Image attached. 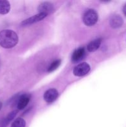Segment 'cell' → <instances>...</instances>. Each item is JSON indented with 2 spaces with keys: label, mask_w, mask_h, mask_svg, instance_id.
Listing matches in <instances>:
<instances>
[{
  "label": "cell",
  "mask_w": 126,
  "mask_h": 127,
  "mask_svg": "<svg viewBox=\"0 0 126 127\" xmlns=\"http://www.w3.org/2000/svg\"><path fill=\"white\" fill-rule=\"evenodd\" d=\"M17 33L11 30H3L0 32V46L4 48L15 47L18 42Z\"/></svg>",
  "instance_id": "6da1fadb"
},
{
  "label": "cell",
  "mask_w": 126,
  "mask_h": 127,
  "mask_svg": "<svg viewBox=\"0 0 126 127\" xmlns=\"http://www.w3.org/2000/svg\"><path fill=\"white\" fill-rule=\"evenodd\" d=\"M98 19V14L95 10L88 9L84 12L83 15V21L87 26H92L97 22Z\"/></svg>",
  "instance_id": "7a4b0ae2"
},
{
  "label": "cell",
  "mask_w": 126,
  "mask_h": 127,
  "mask_svg": "<svg viewBox=\"0 0 126 127\" xmlns=\"http://www.w3.org/2000/svg\"><path fill=\"white\" fill-rule=\"evenodd\" d=\"M90 70V66L88 63H82L74 68V74L76 76L81 77L86 75Z\"/></svg>",
  "instance_id": "3957f363"
},
{
  "label": "cell",
  "mask_w": 126,
  "mask_h": 127,
  "mask_svg": "<svg viewBox=\"0 0 126 127\" xmlns=\"http://www.w3.org/2000/svg\"><path fill=\"white\" fill-rule=\"evenodd\" d=\"M58 92L55 89H49L44 94V99L46 102L51 103L58 98Z\"/></svg>",
  "instance_id": "277c9868"
},
{
  "label": "cell",
  "mask_w": 126,
  "mask_h": 127,
  "mask_svg": "<svg viewBox=\"0 0 126 127\" xmlns=\"http://www.w3.org/2000/svg\"><path fill=\"white\" fill-rule=\"evenodd\" d=\"M30 99V95L29 94H25L21 95L18 98L17 101V107L19 110H23L27 105Z\"/></svg>",
  "instance_id": "5b68a950"
},
{
  "label": "cell",
  "mask_w": 126,
  "mask_h": 127,
  "mask_svg": "<svg viewBox=\"0 0 126 127\" xmlns=\"http://www.w3.org/2000/svg\"><path fill=\"white\" fill-rule=\"evenodd\" d=\"M85 56V50L84 47H80L75 50L72 55V61L74 63L81 61Z\"/></svg>",
  "instance_id": "8992f818"
},
{
  "label": "cell",
  "mask_w": 126,
  "mask_h": 127,
  "mask_svg": "<svg viewBox=\"0 0 126 127\" xmlns=\"http://www.w3.org/2000/svg\"><path fill=\"white\" fill-rule=\"evenodd\" d=\"M38 9L39 13H43L48 15L54 11V6L53 4L49 2H43L40 4Z\"/></svg>",
  "instance_id": "52a82bcc"
},
{
  "label": "cell",
  "mask_w": 126,
  "mask_h": 127,
  "mask_svg": "<svg viewBox=\"0 0 126 127\" xmlns=\"http://www.w3.org/2000/svg\"><path fill=\"white\" fill-rule=\"evenodd\" d=\"M48 16L46 14L43 13H38V14L35 15L34 16H32V17H30V18L27 19L26 20H25L24 21H23L22 23V24L23 26H26V25H29L31 24L35 23V22H38V21H40L42 20H43V19L45 18L46 16Z\"/></svg>",
  "instance_id": "ba28073f"
},
{
  "label": "cell",
  "mask_w": 126,
  "mask_h": 127,
  "mask_svg": "<svg viewBox=\"0 0 126 127\" xmlns=\"http://www.w3.org/2000/svg\"><path fill=\"white\" fill-rule=\"evenodd\" d=\"M109 23L112 28L117 29L122 26V24H123V19L119 15H114L110 19Z\"/></svg>",
  "instance_id": "9c48e42d"
},
{
  "label": "cell",
  "mask_w": 126,
  "mask_h": 127,
  "mask_svg": "<svg viewBox=\"0 0 126 127\" xmlns=\"http://www.w3.org/2000/svg\"><path fill=\"white\" fill-rule=\"evenodd\" d=\"M17 110H14L12 112H11L10 114H8L7 117L4 119H2L1 122H0V127H6L7 126V125L9 124V123L14 119V118L16 116L17 114Z\"/></svg>",
  "instance_id": "30bf717a"
},
{
  "label": "cell",
  "mask_w": 126,
  "mask_h": 127,
  "mask_svg": "<svg viewBox=\"0 0 126 127\" xmlns=\"http://www.w3.org/2000/svg\"><path fill=\"white\" fill-rule=\"evenodd\" d=\"M101 43V38H97V39H95V40L91 42L88 45V47H87L88 51L90 52H93L96 51V50L98 49L99 47H100Z\"/></svg>",
  "instance_id": "8fae6325"
},
{
  "label": "cell",
  "mask_w": 126,
  "mask_h": 127,
  "mask_svg": "<svg viewBox=\"0 0 126 127\" xmlns=\"http://www.w3.org/2000/svg\"><path fill=\"white\" fill-rule=\"evenodd\" d=\"M11 6L9 1H0V14H6L10 11Z\"/></svg>",
  "instance_id": "7c38bea8"
},
{
  "label": "cell",
  "mask_w": 126,
  "mask_h": 127,
  "mask_svg": "<svg viewBox=\"0 0 126 127\" xmlns=\"http://www.w3.org/2000/svg\"><path fill=\"white\" fill-rule=\"evenodd\" d=\"M25 121L22 118H18L14 121L11 127H25Z\"/></svg>",
  "instance_id": "4fadbf2b"
},
{
  "label": "cell",
  "mask_w": 126,
  "mask_h": 127,
  "mask_svg": "<svg viewBox=\"0 0 126 127\" xmlns=\"http://www.w3.org/2000/svg\"><path fill=\"white\" fill-rule=\"evenodd\" d=\"M61 60H56L54 61L53 63H51V64H50V66L48 67V71L52 72L53 71L56 70V69L59 66V65L61 64Z\"/></svg>",
  "instance_id": "5bb4252c"
},
{
  "label": "cell",
  "mask_w": 126,
  "mask_h": 127,
  "mask_svg": "<svg viewBox=\"0 0 126 127\" xmlns=\"http://www.w3.org/2000/svg\"><path fill=\"white\" fill-rule=\"evenodd\" d=\"M123 12H124V14H125V16H126V4L124 5V7H123Z\"/></svg>",
  "instance_id": "9a60e30c"
},
{
  "label": "cell",
  "mask_w": 126,
  "mask_h": 127,
  "mask_svg": "<svg viewBox=\"0 0 126 127\" xmlns=\"http://www.w3.org/2000/svg\"><path fill=\"white\" fill-rule=\"evenodd\" d=\"M1 107H2V103H1V102H0V110H1Z\"/></svg>",
  "instance_id": "2e32d148"
}]
</instances>
